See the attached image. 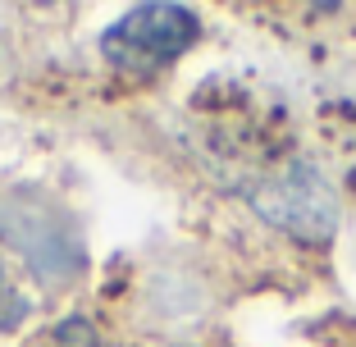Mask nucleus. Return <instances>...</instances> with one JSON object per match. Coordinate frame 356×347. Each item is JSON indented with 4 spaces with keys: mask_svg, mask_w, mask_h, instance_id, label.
Returning a JSON list of instances; mask_svg holds the SVG:
<instances>
[{
    "mask_svg": "<svg viewBox=\"0 0 356 347\" xmlns=\"http://www.w3.org/2000/svg\"><path fill=\"white\" fill-rule=\"evenodd\" d=\"M252 206L274 229H288L302 242H325L338 229V197L311 165H293L261 183L252 192Z\"/></svg>",
    "mask_w": 356,
    "mask_h": 347,
    "instance_id": "f257e3e1",
    "label": "nucleus"
},
{
    "mask_svg": "<svg viewBox=\"0 0 356 347\" xmlns=\"http://www.w3.org/2000/svg\"><path fill=\"white\" fill-rule=\"evenodd\" d=\"M197 32H201V23L188 5L156 0V5H137L133 14H124L115 28L105 32L101 51L115 64H165L188 51L197 42Z\"/></svg>",
    "mask_w": 356,
    "mask_h": 347,
    "instance_id": "f03ea898",
    "label": "nucleus"
},
{
    "mask_svg": "<svg viewBox=\"0 0 356 347\" xmlns=\"http://www.w3.org/2000/svg\"><path fill=\"white\" fill-rule=\"evenodd\" d=\"M55 343L60 347H101V338H96V329L87 325V320L69 316L64 325H55Z\"/></svg>",
    "mask_w": 356,
    "mask_h": 347,
    "instance_id": "7ed1b4c3",
    "label": "nucleus"
},
{
    "mask_svg": "<svg viewBox=\"0 0 356 347\" xmlns=\"http://www.w3.org/2000/svg\"><path fill=\"white\" fill-rule=\"evenodd\" d=\"M23 311H28V302L19 293H10V279H5V265H0V329H14L23 320Z\"/></svg>",
    "mask_w": 356,
    "mask_h": 347,
    "instance_id": "20e7f679",
    "label": "nucleus"
}]
</instances>
